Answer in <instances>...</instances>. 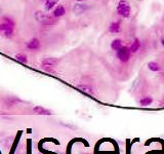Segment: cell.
Here are the masks:
<instances>
[{
    "mask_svg": "<svg viewBox=\"0 0 164 154\" xmlns=\"http://www.w3.org/2000/svg\"><path fill=\"white\" fill-rule=\"evenodd\" d=\"M117 11L119 15H121L122 17L124 18H128L130 16V5L125 1V0H120L119 4L117 6Z\"/></svg>",
    "mask_w": 164,
    "mask_h": 154,
    "instance_id": "6da1fadb",
    "label": "cell"
},
{
    "mask_svg": "<svg viewBox=\"0 0 164 154\" xmlns=\"http://www.w3.org/2000/svg\"><path fill=\"white\" fill-rule=\"evenodd\" d=\"M35 19L36 21H38L41 24H51L53 23V17H50L49 15L45 13H42V11H37L35 13Z\"/></svg>",
    "mask_w": 164,
    "mask_h": 154,
    "instance_id": "7a4b0ae2",
    "label": "cell"
},
{
    "mask_svg": "<svg viewBox=\"0 0 164 154\" xmlns=\"http://www.w3.org/2000/svg\"><path fill=\"white\" fill-rule=\"evenodd\" d=\"M117 56L118 59L122 62H127L129 60V49L127 47L122 46L120 49L117 50Z\"/></svg>",
    "mask_w": 164,
    "mask_h": 154,
    "instance_id": "3957f363",
    "label": "cell"
},
{
    "mask_svg": "<svg viewBox=\"0 0 164 154\" xmlns=\"http://www.w3.org/2000/svg\"><path fill=\"white\" fill-rule=\"evenodd\" d=\"M60 61L55 58H46L42 61L43 67H55L59 64Z\"/></svg>",
    "mask_w": 164,
    "mask_h": 154,
    "instance_id": "277c9868",
    "label": "cell"
},
{
    "mask_svg": "<svg viewBox=\"0 0 164 154\" xmlns=\"http://www.w3.org/2000/svg\"><path fill=\"white\" fill-rule=\"evenodd\" d=\"M77 88H79L82 93H84V94H86V95H89V96H93V95H95L93 88H91V86L87 85V84H79Z\"/></svg>",
    "mask_w": 164,
    "mask_h": 154,
    "instance_id": "5b68a950",
    "label": "cell"
},
{
    "mask_svg": "<svg viewBox=\"0 0 164 154\" xmlns=\"http://www.w3.org/2000/svg\"><path fill=\"white\" fill-rule=\"evenodd\" d=\"M33 111L35 113H37V114H39V115H51L50 111L46 110L45 108H43V107H40V106H36L35 108L33 109Z\"/></svg>",
    "mask_w": 164,
    "mask_h": 154,
    "instance_id": "8992f818",
    "label": "cell"
},
{
    "mask_svg": "<svg viewBox=\"0 0 164 154\" xmlns=\"http://www.w3.org/2000/svg\"><path fill=\"white\" fill-rule=\"evenodd\" d=\"M27 46H28V48H29V49H38V48L40 47V42H39V40H38V39L33 38L32 40H30Z\"/></svg>",
    "mask_w": 164,
    "mask_h": 154,
    "instance_id": "52a82bcc",
    "label": "cell"
},
{
    "mask_svg": "<svg viewBox=\"0 0 164 154\" xmlns=\"http://www.w3.org/2000/svg\"><path fill=\"white\" fill-rule=\"evenodd\" d=\"M65 13H66L65 7H64L63 5H59V6L55 9V11H53V16H55V18H60V17H63V16L65 15Z\"/></svg>",
    "mask_w": 164,
    "mask_h": 154,
    "instance_id": "ba28073f",
    "label": "cell"
},
{
    "mask_svg": "<svg viewBox=\"0 0 164 154\" xmlns=\"http://www.w3.org/2000/svg\"><path fill=\"white\" fill-rule=\"evenodd\" d=\"M87 9V5H83V4H77L74 6V13L76 15H81Z\"/></svg>",
    "mask_w": 164,
    "mask_h": 154,
    "instance_id": "9c48e42d",
    "label": "cell"
},
{
    "mask_svg": "<svg viewBox=\"0 0 164 154\" xmlns=\"http://www.w3.org/2000/svg\"><path fill=\"white\" fill-rule=\"evenodd\" d=\"M111 47L112 49L114 50H118L120 49V48L122 47V41L121 39H115L112 41V44H111Z\"/></svg>",
    "mask_w": 164,
    "mask_h": 154,
    "instance_id": "30bf717a",
    "label": "cell"
},
{
    "mask_svg": "<svg viewBox=\"0 0 164 154\" xmlns=\"http://www.w3.org/2000/svg\"><path fill=\"white\" fill-rule=\"evenodd\" d=\"M148 67H149V69L151 71H154V72H157V71L160 70V66L158 63L156 62H150L149 64H148Z\"/></svg>",
    "mask_w": 164,
    "mask_h": 154,
    "instance_id": "8fae6325",
    "label": "cell"
},
{
    "mask_svg": "<svg viewBox=\"0 0 164 154\" xmlns=\"http://www.w3.org/2000/svg\"><path fill=\"white\" fill-rule=\"evenodd\" d=\"M139 47H141V43H139V41L137 39H135V41H133V43L131 44V47H130V52H137V50L139 49Z\"/></svg>",
    "mask_w": 164,
    "mask_h": 154,
    "instance_id": "7c38bea8",
    "label": "cell"
},
{
    "mask_svg": "<svg viewBox=\"0 0 164 154\" xmlns=\"http://www.w3.org/2000/svg\"><path fill=\"white\" fill-rule=\"evenodd\" d=\"M152 102H153V99H152V98H149V97H147V98L142 99V100L139 101V104H141L142 106L146 107V106H149V105H151Z\"/></svg>",
    "mask_w": 164,
    "mask_h": 154,
    "instance_id": "4fadbf2b",
    "label": "cell"
},
{
    "mask_svg": "<svg viewBox=\"0 0 164 154\" xmlns=\"http://www.w3.org/2000/svg\"><path fill=\"white\" fill-rule=\"evenodd\" d=\"M57 0H46V1H45V8H46L47 11H49V9H51L55 4H57Z\"/></svg>",
    "mask_w": 164,
    "mask_h": 154,
    "instance_id": "5bb4252c",
    "label": "cell"
},
{
    "mask_svg": "<svg viewBox=\"0 0 164 154\" xmlns=\"http://www.w3.org/2000/svg\"><path fill=\"white\" fill-rule=\"evenodd\" d=\"M109 30L111 32H113V33H117V32H119L120 30V25L119 23H113L111 26H110Z\"/></svg>",
    "mask_w": 164,
    "mask_h": 154,
    "instance_id": "9a60e30c",
    "label": "cell"
},
{
    "mask_svg": "<svg viewBox=\"0 0 164 154\" xmlns=\"http://www.w3.org/2000/svg\"><path fill=\"white\" fill-rule=\"evenodd\" d=\"M13 29V26L8 23H5V24H1L0 25V30H2V31H8V30Z\"/></svg>",
    "mask_w": 164,
    "mask_h": 154,
    "instance_id": "2e32d148",
    "label": "cell"
},
{
    "mask_svg": "<svg viewBox=\"0 0 164 154\" xmlns=\"http://www.w3.org/2000/svg\"><path fill=\"white\" fill-rule=\"evenodd\" d=\"M15 59H17L18 61H20V62H21V63H23V64H26V63L28 62L27 57L24 56V54H17V56H15Z\"/></svg>",
    "mask_w": 164,
    "mask_h": 154,
    "instance_id": "e0dca14e",
    "label": "cell"
},
{
    "mask_svg": "<svg viewBox=\"0 0 164 154\" xmlns=\"http://www.w3.org/2000/svg\"><path fill=\"white\" fill-rule=\"evenodd\" d=\"M4 33H5V36H7V37L9 36V37H11V36L13 35V29H11V30H8V31H5Z\"/></svg>",
    "mask_w": 164,
    "mask_h": 154,
    "instance_id": "ac0fdd59",
    "label": "cell"
},
{
    "mask_svg": "<svg viewBox=\"0 0 164 154\" xmlns=\"http://www.w3.org/2000/svg\"><path fill=\"white\" fill-rule=\"evenodd\" d=\"M161 42H162V44H163V46H164V36L162 37V39H161Z\"/></svg>",
    "mask_w": 164,
    "mask_h": 154,
    "instance_id": "d6986e66",
    "label": "cell"
},
{
    "mask_svg": "<svg viewBox=\"0 0 164 154\" xmlns=\"http://www.w3.org/2000/svg\"><path fill=\"white\" fill-rule=\"evenodd\" d=\"M77 1H82V0H77Z\"/></svg>",
    "mask_w": 164,
    "mask_h": 154,
    "instance_id": "ffe728a7",
    "label": "cell"
}]
</instances>
